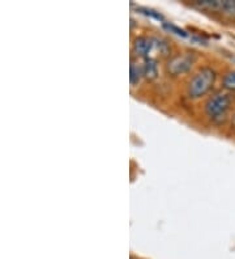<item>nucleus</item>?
Segmentation results:
<instances>
[{"label": "nucleus", "instance_id": "nucleus-1", "mask_svg": "<svg viewBox=\"0 0 235 259\" xmlns=\"http://www.w3.org/2000/svg\"><path fill=\"white\" fill-rule=\"evenodd\" d=\"M216 81V72L212 68H203L194 76L188 84V95L194 98L204 96L213 87Z\"/></svg>", "mask_w": 235, "mask_h": 259}, {"label": "nucleus", "instance_id": "nucleus-2", "mask_svg": "<svg viewBox=\"0 0 235 259\" xmlns=\"http://www.w3.org/2000/svg\"><path fill=\"white\" fill-rule=\"evenodd\" d=\"M230 105H231V97L227 93H216L205 102V113L210 118L221 117L229 110Z\"/></svg>", "mask_w": 235, "mask_h": 259}, {"label": "nucleus", "instance_id": "nucleus-9", "mask_svg": "<svg viewBox=\"0 0 235 259\" xmlns=\"http://www.w3.org/2000/svg\"><path fill=\"white\" fill-rule=\"evenodd\" d=\"M163 26L167 29V30H170V32L175 33V34L180 35V37H187V33H185V30H183V29L178 28V26L172 25V24H169V22H163Z\"/></svg>", "mask_w": 235, "mask_h": 259}, {"label": "nucleus", "instance_id": "nucleus-5", "mask_svg": "<svg viewBox=\"0 0 235 259\" xmlns=\"http://www.w3.org/2000/svg\"><path fill=\"white\" fill-rule=\"evenodd\" d=\"M157 63L156 60L152 59V58H145L144 66H143V73L145 75V77L149 80H153L157 77Z\"/></svg>", "mask_w": 235, "mask_h": 259}, {"label": "nucleus", "instance_id": "nucleus-3", "mask_svg": "<svg viewBox=\"0 0 235 259\" xmlns=\"http://www.w3.org/2000/svg\"><path fill=\"white\" fill-rule=\"evenodd\" d=\"M194 60V55L188 54V53L187 54L174 57L170 60L169 63H167V71H169L171 75H180V73L187 72V71L192 67Z\"/></svg>", "mask_w": 235, "mask_h": 259}, {"label": "nucleus", "instance_id": "nucleus-11", "mask_svg": "<svg viewBox=\"0 0 235 259\" xmlns=\"http://www.w3.org/2000/svg\"><path fill=\"white\" fill-rule=\"evenodd\" d=\"M232 124L235 126V115H234V118H232Z\"/></svg>", "mask_w": 235, "mask_h": 259}, {"label": "nucleus", "instance_id": "nucleus-8", "mask_svg": "<svg viewBox=\"0 0 235 259\" xmlns=\"http://www.w3.org/2000/svg\"><path fill=\"white\" fill-rule=\"evenodd\" d=\"M131 76H129V80H131L132 85H136L141 79V71L138 67L135 66V63L131 64Z\"/></svg>", "mask_w": 235, "mask_h": 259}, {"label": "nucleus", "instance_id": "nucleus-10", "mask_svg": "<svg viewBox=\"0 0 235 259\" xmlns=\"http://www.w3.org/2000/svg\"><path fill=\"white\" fill-rule=\"evenodd\" d=\"M140 11L144 13V15H147V16L154 17V19L161 20V21L163 20V16L161 15L160 12H157V11H154V10H151V8H140Z\"/></svg>", "mask_w": 235, "mask_h": 259}, {"label": "nucleus", "instance_id": "nucleus-6", "mask_svg": "<svg viewBox=\"0 0 235 259\" xmlns=\"http://www.w3.org/2000/svg\"><path fill=\"white\" fill-rule=\"evenodd\" d=\"M219 12L230 17H235V0H222Z\"/></svg>", "mask_w": 235, "mask_h": 259}, {"label": "nucleus", "instance_id": "nucleus-4", "mask_svg": "<svg viewBox=\"0 0 235 259\" xmlns=\"http://www.w3.org/2000/svg\"><path fill=\"white\" fill-rule=\"evenodd\" d=\"M154 48V39L148 37H138L135 39V44H133V49L141 57H148L149 53L152 51V49Z\"/></svg>", "mask_w": 235, "mask_h": 259}, {"label": "nucleus", "instance_id": "nucleus-7", "mask_svg": "<svg viewBox=\"0 0 235 259\" xmlns=\"http://www.w3.org/2000/svg\"><path fill=\"white\" fill-rule=\"evenodd\" d=\"M223 87L229 91H235V71H231L223 77Z\"/></svg>", "mask_w": 235, "mask_h": 259}]
</instances>
